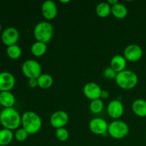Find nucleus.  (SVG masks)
<instances>
[{
	"label": "nucleus",
	"instance_id": "f257e3e1",
	"mask_svg": "<svg viewBox=\"0 0 146 146\" xmlns=\"http://www.w3.org/2000/svg\"><path fill=\"white\" fill-rule=\"evenodd\" d=\"M0 123L4 128L17 130L21 124V116L14 108H5L0 113Z\"/></svg>",
	"mask_w": 146,
	"mask_h": 146
},
{
	"label": "nucleus",
	"instance_id": "f03ea898",
	"mask_svg": "<svg viewBox=\"0 0 146 146\" xmlns=\"http://www.w3.org/2000/svg\"><path fill=\"white\" fill-rule=\"evenodd\" d=\"M22 128L29 134L38 133L42 126V121L39 115L34 111H27L21 116Z\"/></svg>",
	"mask_w": 146,
	"mask_h": 146
},
{
	"label": "nucleus",
	"instance_id": "7ed1b4c3",
	"mask_svg": "<svg viewBox=\"0 0 146 146\" xmlns=\"http://www.w3.org/2000/svg\"><path fill=\"white\" fill-rule=\"evenodd\" d=\"M115 80L120 88L129 90L136 86L138 82V77L134 71L125 69L118 73Z\"/></svg>",
	"mask_w": 146,
	"mask_h": 146
},
{
	"label": "nucleus",
	"instance_id": "20e7f679",
	"mask_svg": "<svg viewBox=\"0 0 146 146\" xmlns=\"http://www.w3.org/2000/svg\"><path fill=\"white\" fill-rule=\"evenodd\" d=\"M53 34V26L48 21H40L34 29V36L37 41L47 44L52 38Z\"/></svg>",
	"mask_w": 146,
	"mask_h": 146
},
{
	"label": "nucleus",
	"instance_id": "39448f33",
	"mask_svg": "<svg viewBox=\"0 0 146 146\" xmlns=\"http://www.w3.org/2000/svg\"><path fill=\"white\" fill-rule=\"evenodd\" d=\"M129 133V127L124 121L115 120L108 124V133L113 138L122 139Z\"/></svg>",
	"mask_w": 146,
	"mask_h": 146
},
{
	"label": "nucleus",
	"instance_id": "423d86ee",
	"mask_svg": "<svg viewBox=\"0 0 146 146\" xmlns=\"http://www.w3.org/2000/svg\"><path fill=\"white\" fill-rule=\"evenodd\" d=\"M21 71L24 75L29 79L38 78L41 74V66L38 61L29 59L23 63Z\"/></svg>",
	"mask_w": 146,
	"mask_h": 146
},
{
	"label": "nucleus",
	"instance_id": "0eeeda50",
	"mask_svg": "<svg viewBox=\"0 0 146 146\" xmlns=\"http://www.w3.org/2000/svg\"><path fill=\"white\" fill-rule=\"evenodd\" d=\"M1 38L3 44L7 46L14 45L19 39V32L14 27H8L3 31Z\"/></svg>",
	"mask_w": 146,
	"mask_h": 146
},
{
	"label": "nucleus",
	"instance_id": "6e6552de",
	"mask_svg": "<svg viewBox=\"0 0 146 146\" xmlns=\"http://www.w3.org/2000/svg\"><path fill=\"white\" fill-rule=\"evenodd\" d=\"M89 129L93 133L104 135L108 133V124L106 120L101 118H94L89 122Z\"/></svg>",
	"mask_w": 146,
	"mask_h": 146
},
{
	"label": "nucleus",
	"instance_id": "1a4fd4ad",
	"mask_svg": "<svg viewBox=\"0 0 146 146\" xmlns=\"http://www.w3.org/2000/svg\"><path fill=\"white\" fill-rule=\"evenodd\" d=\"M123 55L126 60L131 62H135L142 58L143 49L137 44H130L124 49Z\"/></svg>",
	"mask_w": 146,
	"mask_h": 146
},
{
	"label": "nucleus",
	"instance_id": "9d476101",
	"mask_svg": "<svg viewBox=\"0 0 146 146\" xmlns=\"http://www.w3.org/2000/svg\"><path fill=\"white\" fill-rule=\"evenodd\" d=\"M69 117L68 113L64 111H57L54 112L50 118V123L54 128H64L68 123Z\"/></svg>",
	"mask_w": 146,
	"mask_h": 146
},
{
	"label": "nucleus",
	"instance_id": "9b49d317",
	"mask_svg": "<svg viewBox=\"0 0 146 146\" xmlns=\"http://www.w3.org/2000/svg\"><path fill=\"white\" fill-rule=\"evenodd\" d=\"M84 94L88 99L94 101L101 98V94L102 89L98 84L95 82H88L84 86Z\"/></svg>",
	"mask_w": 146,
	"mask_h": 146
},
{
	"label": "nucleus",
	"instance_id": "f8f14e48",
	"mask_svg": "<svg viewBox=\"0 0 146 146\" xmlns=\"http://www.w3.org/2000/svg\"><path fill=\"white\" fill-rule=\"evenodd\" d=\"M16 80L12 74L7 71L0 73V91H10L14 87Z\"/></svg>",
	"mask_w": 146,
	"mask_h": 146
},
{
	"label": "nucleus",
	"instance_id": "ddd939ff",
	"mask_svg": "<svg viewBox=\"0 0 146 146\" xmlns=\"http://www.w3.org/2000/svg\"><path fill=\"white\" fill-rule=\"evenodd\" d=\"M108 114L113 119H118L124 113V107L122 102L118 99L113 100L108 104L107 107Z\"/></svg>",
	"mask_w": 146,
	"mask_h": 146
},
{
	"label": "nucleus",
	"instance_id": "4468645a",
	"mask_svg": "<svg viewBox=\"0 0 146 146\" xmlns=\"http://www.w3.org/2000/svg\"><path fill=\"white\" fill-rule=\"evenodd\" d=\"M41 12L45 19L52 20L56 17L58 9L56 3L52 0H46L44 1L41 6Z\"/></svg>",
	"mask_w": 146,
	"mask_h": 146
},
{
	"label": "nucleus",
	"instance_id": "2eb2a0df",
	"mask_svg": "<svg viewBox=\"0 0 146 146\" xmlns=\"http://www.w3.org/2000/svg\"><path fill=\"white\" fill-rule=\"evenodd\" d=\"M126 61L127 60L123 56L115 55L111 58L110 67H111L115 72H121L125 70V67L127 65Z\"/></svg>",
	"mask_w": 146,
	"mask_h": 146
},
{
	"label": "nucleus",
	"instance_id": "dca6fc26",
	"mask_svg": "<svg viewBox=\"0 0 146 146\" xmlns=\"http://www.w3.org/2000/svg\"><path fill=\"white\" fill-rule=\"evenodd\" d=\"M16 102V98L11 91L0 92V104L5 108H13Z\"/></svg>",
	"mask_w": 146,
	"mask_h": 146
},
{
	"label": "nucleus",
	"instance_id": "f3484780",
	"mask_svg": "<svg viewBox=\"0 0 146 146\" xmlns=\"http://www.w3.org/2000/svg\"><path fill=\"white\" fill-rule=\"evenodd\" d=\"M132 110L138 116L146 117V101L143 99H136L132 104Z\"/></svg>",
	"mask_w": 146,
	"mask_h": 146
},
{
	"label": "nucleus",
	"instance_id": "a211bd4d",
	"mask_svg": "<svg viewBox=\"0 0 146 146\" xmlns=\"http://www.w3.org/2000/svg\"><path fill=\"white\" fill-rule=\"evenodd\" d=\"M111 13L115 18L122 19L126 17L128 14V9L125 6L118 2L115 5L111 6Z\"/></svg>",
	"mask_w": 146,
	"mask_h": 146
},
{
	"label": "nucleus",
	"instance_id": "6ab92c4d",
	"mask_svg": "<svg viewBox=\"0 0 146 146\" xmlns=\"http://www.w3.org/2000/svg\"><path fill=\"white\" fill-rule=\"evenodd\" d=\"M14 137L12 131L3 128L0 130V146H6L10 144Z\"/></svg>",
	"mask_w": 146,
	"mask_h": 146
},
{
	"label": "nucleus",
	"instance_id": "aec40b11",
	"mask_svg": "<svg viewBox=\"0 0 146 146\" xmlns=\"http://www.w3.org/2000/svg\"><path fill=\"white\" fill-rule=\"evenodd\" d=\"M46 44L41 41H36L31 45V52L35 56H41L46 52Z\"/></svg>",
	"mask_w": 146,
	"mask_h": 146
},
{
	"label": "nucleus",
	"instance_id": "412c9836",
	"mask_svg": "<svg viewBox=\"0 0 146 146\" xmlns=\"http://www.w3.org/2000/svg\"><path fill=\"white\" fill-rule=\"evenodd\" d=\"M37 81H38V86L44 89L50 88L54 83L52 76L48 74H41L37 78Z\"/></svg>",
	"mask_w": 146,
	"mask_h": 146
},
{
	"label": "nucleus",
	"instance_id": "4be33fe9",
	"mask_svg": "<svg viewBox=\"0 0 146 146\" xmlns=\"http://www.w3.org/2000/svg\"><path fill=\"white\" fill-rule=\"evenodd\" d=\"M96 12L97 15L102 18H105L110 15L111 13V6L108 2H101L96 6Z\"/></svg>",
	"mask_w": 146,
	"mask_h": 146
},
{
	"label": "nucleus",
	"instance_id": "5701e85b",
	"mask_svg": "<svg viewBox=\"0 0 146 146\" xmlns=\"http://www.w3.org/2000/svg\"><path fill=\"white\" fill-rule=\"evenodd\" d=\"M21 48L17 44H14V45L9 46H7V54L8 56L11 59H17L19 58L21 55Z\"/></svg>",
	"mask_w": 146,
	"mask_h": 146
},
{
	"label": "nucleus",
	"instance_id": "b1692460",
	"mask_svg": "<svg viewBox=\"0 0 146 146\" xmlns=\"http://www.w3.org/2000/svg\"><path fill=\"white\" fill-rule=\"evenodd\" d=\"M89 109L91 112L94 114L100 113L104 109V103L103 101L99 98V99H96L94 101H91V104L89 105Z\"/></svg>",
	"mask_w": 146,
	"mask_h": 146
},
{
	"label": "nucleus",
	"instance_id": "393cba45",
	"mask_svg": "<svg viewBox=\"0 0 146 146\" xmlns=\"http://www.w3.org/2000/svg\"><path fill=\"white\" fill-rule=\"evenodd\" d=\"M56 136L58 141L64 142V141L68 140V137H69V133L65 128H58L56 131Z\"/></svg>",
	"mask_w": 146,
	"mask_h": 146
},
{
	"label": "nucleus",
	"instance_id": "a878e982",
	"mask_svg": "<svg viewBox=\"0 0 146 146\" xmlns=\"http://www.w3.org/2000/svg\"><path fill=\"white\" fill-rule=\"evenodd\" d=\"M29 133L24 129V128H19L16 131L15 133H14V138L17 141L19 142H23V141H26L28 138Z\"/></svg>",
	"mask_w": 146,
	"mask_h": 146
},
{
	"label": "nucleus",
	"instance_id": "bb28decb",
	"mask_svg": "<svg viewBox=\"0 0 146 146\" xmlns=\"http://www.w3.org/2000/svg\"><path fill=\"white\" fill-rule=\"evenodd\" d=\"M118 73L115 72L111 67H107L104 71V78L108 80L115 79Z\"/></svg>",
	"mask_w": 146,
	"mask_h": 146
},
{
	"label": "nucleus",
	"instance_id": "cd10ccee",
	"mask_svg": "<svg viewBox=\"0 0 146 146\" xmlns=\"http://www.w3.org/2000/svg\"><path fill=\"white\" fill-rule=\"evenodd\" d=\"M28 84L30 88H34L36 87H37L38 86V81H37V78H31V79H29Z\"/></svg>",
	"mask_w": 146,
	"mask_h": 146
},
{
	"label": "nucleus",
	"instance_id": "c85d7f7f",
	"mask_svg": "<svg viewBox=\"0 0 146 146\" xmlns=\"http://www.w3.org/2000/svg\"><path fill=\"white\" fill-rule=\"evenodd\" d=\"M109 96V93H108V91L106 90H102L101 94V98L102 99H106V98H108Z\"/></svg>",
	"mask_w": 146,
	"mask_h": 146
},
{
	"label": "nucleus",
	"instance_id": "c756f323",
	"mask_svg": "<svg viewBox=\"0 0 146 146\" xmlns=\"http://www.w3.org/2000/svg\"><path fill=\"white\" fill-rule=\"evenodd\" d=\"M107 2H108V4H109V5L113 6V5H115V4H118V1H117V0H108V1H107Z\"/></svg>",
	"mask_w": 146,
	"mask_h": 146
},
{
	"label": "nucleus",
	"instance_id": "7c9ffc66",
	"mask_svg": "<svg viewBox=\"0 0 146 146\" xmlns=\"http://www.w3.org/2000/svg\"><path fill=\"white\" fill-rule=\"evenodd\" d=\"M60 1H61V3H68L70 1H69V0H66V1H63V0H61Z\"/></svg>",
	"mask_w": 146,
	"mask_h": 146
},
{
	"label": "nucleus",
	"instance_id": "2f4dec72",
	"mask_svg": "<svg viewBox=\"0 0 146 146\" xmlns=\"http://www.w3.org/2000/svg\"><path fill=\"white\" fill-rule=\"evenodd\" d=\"M1 24H0V32H1Z\"/></svg>",
	"mask_w": 146,
	"mask_h": 146
}]
</instances>
